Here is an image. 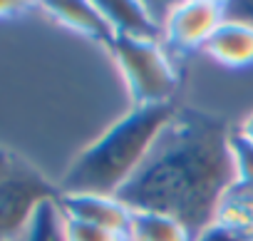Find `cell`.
Segmentation results:
<instances>
[{"mask_svg":"<svg viewBox=\"0 0 253 241\" xmlns=\"http://www.w3.org/2000/svg\"><path fill=\"white\" fill-rule=\"evenodd\" d=\"M213 221L251 241L253 239V187L233 184L221 199Z\"/></svg>","mask_w":253,"mask_h":241,"instance_id":"cell-11","label":"cell"},{"mask_svg":"<svg viewBox=\"0 0 253 241\" xmlns=\"http://www.w3.org/2000/svg\"><path fill=\"white\" fill-rule=\"evenodd\" d=\"M236 135H241L246 142L253 145V112H248V114L241 119V125L236 127Z\"/></svg>","mask_w":253,"mask_h":241,"instance_id":"cell-18","label":"cell"},{"mask_svg":"<svg viewBox=\"0 0 253 241\" xmlns=\"http://www.w3.org/2000/svg\"><path fill=\"white\" fill-rule=\"evenodd\" d=\"M97 8L102 10L114 40H162L142 0H97Z\"/></svg>","mask_w":253,"mask_h":241,"instance_id":"cell-9","label":"cell"},{"mask_svg":"<svg viewBox=\"0 0 253 241\" xmlns=\"http://www.w3.org/2000/svg\"><path fill=\"white\" fill-rule=\"evenodd\" d=\"M50 196H57V187L18 157L0 177V241H18L35 209Z\"/></svg>","mask_w":253,"mask_h":241,"instance_id":"cell-4","label":"cell"},{"mask_svg":"<svg viewBox=\"0 0 253 241\" xmlns=\"http://www.w3.org/2000/svg\"><path fill=\"white\" fill-rule=\"evenodd\" d=\"M194 231L176 216L159 211H134L126 241H194Z\"/></svg>","mask_w":253,"mask_h":241,"instance_id":"cell-10","label":"cell"},{"mask_svg":"<svg viewBox=\"0 0 253 241\" xmlns=\"http://www.w3.org/2000/svg\"><path fill=\"white\" fill-rule=\"evenodd\" d=\"M251 241H253V239H251Z\"/></svg>","mask_w":253,"mask_h":241,"instance_id":"cell-20","label":"cell"},{"mask_svg":"<svg viewBox=\"0 0 253 241\" xmlns=\"http://www.w3.org/2000/svg\"><path fill=\"white\" fill-rule=\"evenodd\" d=\"M231 135L233 127L221 117L176 109L119 199L134 211L176 216L199 234L213 221L221 199L236 184Z\"/></svg>","mask_w":253,"mask_h":241,"instance_id":"cell-1","label":"cell"},{"mask_svg":"<svg viewBox=\"0 0 253 241\" xmlns=\"http://www.w3.org/2000/svg\"><path fill=\"white\" fill-rule=\"evenodd\" d=\"M194 241H248V239H243V236H238V234L228 231L226 226H221V224L211 221L209 226H204V229L194 236Z\"/></svg>","mask_w":253,"mask_h":241,"instance_id":"cell-15","label":"cell"},{"mask_svg":"<svg viewBox=\"0 0 253 241\" xmlns=\"http://www.w3.org/2000/svg\"><path fill=\"white\" fill-rule=\"evenodd\" d=\"M15 159H18V157H15L13 152H8L5 147H0V177L10 172V167L15 164Z\"/></svg>","mask_w":253,"mask_h":241,"instance_id":"cell-19","label":"cell"},{"mask_svg":"<svg viewBox=\"0 0 253 241\" xmlns=\"http://www.w3.org/2000/svg\"><path fill=\"white\" fill-rule=\"evenodd\" d=\"M231 157L236 169V184L253 187V145L236 135V130L231 135Z\"/></svg>","mask_w":253,"mask_h":241,"instance_id":"cell-13","label":"cell"},{"mask_svg":"<svg viewBox=\"0 0 253 241\" xmlns=\"http://www.w3.org/2000/svg\"><path fill=\"white\" fill-rule=\"evenodd\" d=\"M109 50L134 107L174 104L171 97L179 90V70L176 57L162 40L117 38L109 43Z\"/></svg>","mask_w":253,"mask_h":241,"instance_id":"cell-3","label":"cell"},{"mask_svg":"<svg viewBox=\"0 0 253 241\" xmlns=\"http://www.w3.org/2000/svg\"><path fill=\"white\" fill-rule=\"evenodd\" d=\"M204 55L221 67L228 70H246L253 67V28L236 18L223 20V25L213 33Z\"/></svg>","mask_w":253,"mask_h":241,"instance_id":"cell-7","label":"cell"},{"mask_svg":"<svg viewBox=\"0 0 253 241\" xmlns=\"http://www.w3.org/2000/svg\"><path fill=\"white\" fill-rule=\"evenodd\" d=\"M223 0H179L171 20L164 28L162 43L174 57L186 52H204V48L223 25Z\"/></svg>","mask_w":253,"mask_h":241,"instance_id":"cell-5","label":"cell"},{"mask_svg":"<svg viewBox=\"0 0 253 241\" xmlns=\"http://www.w3.org/2000/svg\"><path fill=\"white\" fill-rule=\"evenodd\" d=\"M42 10L67 30L84 35L89 40H99L109 45L114 40L102 10L97 8V0H50L42 3Z\"/></svg>","mask_w":253,"mask_h":241,"instance_id":"cell-8","label":"cell"},{"mask_svg":"<svg viewBox=\"0 0 253 241\" xmlns=\"http://www.w3.org/2000/svg\"><path fill=\"white\" fill-rule=\"evenodd\" d=\"M67 219L109 229L126 236L134 219V209L112 194H57Z\"/></svg>","mask_w":253,"mask_h":241,"instance_id":"cell-6","label":"cell"},{"mask_svg":"<svg viewBox=\"0 0 253 241\" xmlns=\"http://www.w3.org/2000/svg\"><path fill=\"white\" fill-rule=\"evenodd\" d=\"M67 236L70 241H126V236L122 234H114L109 229L92 226L84 221H72V219H67Z\"/></svg>","mask_w":253,"mask_h":241,"instance_id":"cell-14","label":"cell"},{"mask_svg":"<svg viewBox=\"0 0 253 241\" xmlns=\"http://www.w3.org/2000/svg\"><path fill=\"white\" fill-rule=\"evenodd\" d=\"M25 5L23 3H15V0H0V20H5V18H13L18 13H23Z\"/></svg>","mask_w":253,"mask_h":241,"instance_id":"cell-17","label":"cell"},{"mask_svg":"<svg viewBox=\"0 0 253 241\" xmlns=\"http://www.w3.org/2000/svg\"><path fill=\"white\" fill-rule=\"evenodd\" d=\"M226 15L236 18L241 23H248L253 28V0H241V3H226Z\"/></svg>","mask_w":253,"mask_h":241,"instance_id":"cell-16","label":"cell"},{"mask_svg":"<svg viewBox=\"0 0 253 241\" xmlns=\"http://www.w3.org/2000/svg\"><path fill=\"white\" fill-rule=\"evenodd\" d=\"M176 114L174 104L132 107L67 167L57 194H112L129 184Z\"/></svg>","mask_w":253,"mask_h":241,"instance_id":"cell-2","label":"cell"},{"mask_svg":"<svg viewBox=\"0 0 253 241\" xmlns=\"http://www.w3.org/2000/svg\"><path fill=\"white\" fill-rule=\"evenodd\" d=\"M18 241H70V236H67V216H65L57 196L45 199L35 209L30 224L25 226V231L20 234Z\"/></svg>","mask_w":253,"mask_h":241,"instance_id":"cell-12","label":"cell"}]
</instances>
